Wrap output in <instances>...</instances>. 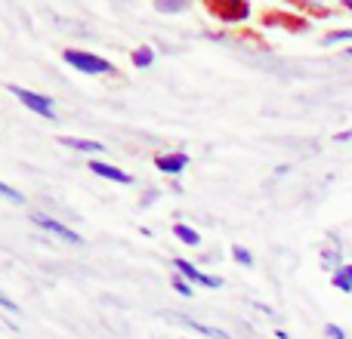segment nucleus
Instances as JSON below:
<instances>
[{
	"label": "nucleus",
	"instance_id": "nucleus-1",
	"mask_svg": "<svg viewBox=\"0 0 352 339\" xmlns=\"http://www.w3.org/2000/svg\"><path fill=\"white\" fill-rule=\"evenodd\" d=\"M62 59H65V65L78 68L80 74H111V71H115L109 59L93 56V53H87V49H65V53H62Z\"/></svg>",
	"mask_w": 352,
	"mask_h": 339
},
{
	"label": "nucleus",
	"instance_id": "nucleus-2",
	"mask_svg": "<svg viewBox=\"0 0 352 339\" xmlns=\"http://www.w3.org/2000/svg\"><path fill=\"white\" fill-rule=\"evenodd\" d=\"M6 90H10L12 96H16L19 102H22L28 111H34V115L47 117V121H56V105H53V99H50V96H41V93H31V90H25V86H19V84H10Z\"/></svg>",
	"mask_w": 352,
	"mask_h": 339
},
{
	"label": "nucleus",
	"instance_id": "nucleus-3",
	"mask_svg": "<svg viewBox=\"0 0 352 339\" xmlns=\"http://www.w3.org/2000/svg\"><path fill=\"white\" fill-rule=\"evenodd\" d=\"M31 222H34L37 229L50 231V235H53V237H59V241L72 244V247H84V237H80L78 231H74V229H68V225H62L59 219L47 216V213H31Z\"/></svg>",
	"mask_w": 352,
	"mask_h": 339
},
{
	"label": "nucleus",
	"instance_id": "nucleus-4",
	"mask_svg": "<svg viewBox=\"0 0 352 339\" xmlns=\"http://www.w3.org/2000/svg\"><path fill=\"white\" fill-rule=\"evenodd\" d=\"M173 266L179 268V274L188 281V284H201V287H207V290H219V287H223V278H213V274L201 272V268L192 266L188 259H173Z\"/></svg>",
	"mask_w": 352,
	"mask_h": 339
},
{
	"label": "nucleus",
	"instance_id": "nucleus-5",
	"mask_svg": "<svg viewBox=\"0 0 352 339\" xmlns=\"http://www.w3.org/2000/svg\"><path fill=\"white\" fill-rule=\"evenodd\" d=\"M207 10H210L217 19H223V22L232 25V22H241V19H248L250 6L241 3V0H235V3H229V6H226V3H210Z\"/></svg>",
	"mask_w": 352,
	"mask_h": 339
},
{
	"label": "nucleus",
	"instance_id": "nucleus-6",
	"mask_svg": "<svg viewBox=\"0 0 352 339\" xmlns=\"http://www.w3.org/2000/svg\"><path fill=\"white\" fill-rule=\"evenodd\" d=\"M188 154L186 152H173V154H158V158H155V167L161 170V173H167V176H179L182 170L188 167Z\"/></svg>",
	"mask_w": 352,
	"mask_h": 339
},
{
	"label": "nucleus",
	"instance_id": "nucleus-7",
	"mask_svg": "<svg viewBox=\"0 0 352 339\" xmlns=\"http://www.w3.org/2000/svg\"><path fill=\"white\" fill-rule=\"evenodd\" d=\"M90 173L102 176V179H109V182H121V185H133V176H130V173H124L121 167H111V164H105V161H90Z\"/></svg>",
	"mask_w": 352,
	"mask_h": 339
},
{
	"label": "nucleus",
	"instance_id": "nucleus-8",
	"mask_svg": "<svg viewBox=\"0 0 352 339\" xmlns=\"http://www.w3.org/2000/svg\"><path fill=\"white\" fill-rule=\"evenodd\" d=\"M59 145L62 148H74V152H80V154H99V152H105L102 142H96V139H78V136H59Z\"/></svg>",
	"mask_w": 352,
	"mask_h": 339
},
{
	"label": "nucleus",
	"instance_id": "nucleus-9",
	"mask_svg": "<svg viewBox=\"0 0 352 339\" xmlns=\"http://www.w3.org/2000/svg\"><path fill=\"white\" fill-rule=\"evenodd\" d=\"M173 318L182 324V327H192V330H198V334H204V336H210V339H232L226 330L210 327V324H201V321H195V318H188V315H173Z\"/></svg>",
	"mask_w": 352,
	"mask_h": 339
},
{
	"label": "nucleus",
	"instance_id": "nucleus-10",
	"mask_svg": "<svg viewBox=\"0 0 352 339\" xmlns=\"http://www.w3.org/2000/svg\"><path fill=\"white\" fill-rule=\"evenodd\" d=\"M318 259H322V268L324 272H331V278H334L337 272H340L346 262H343V253L340 247H322V253H318Z\"/></svg>",
	"mask_w": 352,
	"mask_h": 339
},
{
	"label": "nucleus",
	"instance_id": "nucleus-11",
	"mask_svg": "<svg viewBox=\"0 0 352 339\" xmlns=\"http://www.w3.org/2000/svg\"><path fill=\"white\" fill-rule=\"evenodd\" d=\"M173 235H176V241L188 244V247H198L201 244V235L195 229H188L186 222H173Z\"/></svg>",
	"mask_w": 352,
	"mask_h": 339
},
{
	"label": "nucleus",
	"instance_id": "nucleus-12",
	"mask_svg": "<svg viewBox=\"0 0 352 339\" xmlns=\"http://www.w3.org/2000/svg\"><path fill=\"white\" fill-rule=\"evenodd\" d=\"M331 284H334L337 290H343V293H352V266H343L340 272L331 278Z\"/></svg>",
	"mask_w": 352,
	"mask_h": 339
},
{
	"label": "nucleus",
	"instance_id": "nucleus-13",
	"mask_svg": "<svg viewBox=\"0 0 352 339\" xmlns=\"http://www.w3.org/2000/svg\"><path fill=\"white\" fill-rule=\"evenodd\" d=\"M322 43H324V47H334V43H349V47H352V28H337V31H328Z\"/></svg>",
	"mask_w": 352,
	"mask_h": 339
},
{
	"label": "nucleus",
	"instance_id": "nucleus-14",
	"mask_svg": "<svg viewBox=\"0 0 352 339\" xmlns=\"http://www.w3.org/2000/svg\"><path fill=\"white\" fill-rule=\"evenodd\" d=\"M152 62H155V49H152V47L133 49V65H136V68H148Z\"/></svg>",
	"mask_w": 352,
	"mask_h": 339
},
{
	"label": "nucleus",
	"instance_id": "nucleus-15",
	"mask_svg": "<svg viewBox=\"0 0 352 339\" xmlns=\"http://www.w3.org/2000/svg\"><path fill=\"white\" fill-rule=\"evenodd\" d=\"M155 10L170 16V12H186L188 3H186V0H158V3H155Z\"/></svg>",
	"mask_w": 352,
	"mask_h": 339
},
{
	"label": "nucleus",
	"instance_id": "nucleus-16",
	"mask_svg": "<svg viewBox=\"0 0 352 339\" xmlns=\"http://www.w3.org/2000/svg\"><path fill=\"white\" fill-rule=\"evenodd\" d=\"M0 198L10 200V204H16V207H22V204H25V194H22V191H16L12 185H6V182H0Z\"/></svg>",
	"mask_w": 352,
	"mask_h": 339
},
{
	"label": "nucleus",
	"instance_id": "nucleus-17",
	"mask_svg": "<svg viewBox=\"0 0 352 339\" xmlns=\"http://www.w3.org/2000/svg\"><path fill=\"white\" fill-rule=\"evenodd\" d=\"M170 284H173V290L179 293V296H188V299L195 296V287L188 284V281L182 278V274H173V278H170Z\"/></svg>",
	"mask_w": 352,
	"mask_h": 339
},
{
	"label": "nucleus",
	"instance_id": "nucleus-18",
	"mask_svg": "<svg viewBox=\"0 0 352 339\" xmlns=\"http://www.w3.org/2000/svg\"><path fill=\"white\" fill-rule=\"evenodd\" d=\"M232 259L235 262H241V266H254V253H250L248 247H241V244H235V247H232Z\"/></svg>",
	"mask_w": 352,
	"mask_h": 339
},
{
	"label": "nucleus",
	"instance_id": "nucleus-19",
	"mask_svg": "<svg viewBox=\"0 0 352 339\" xmlns=\"http://www.w3.org/2000/svg\"><path fill=\"white\" fill-rule=\"evenodd\" d=\"M324 336H328V339H346L343 327H337V324H324Z\"/></svg>",
	"mask_w": 352,
	"mask_h": 339
},
{
	"label": "nucleus",
	"instance_id": "nucleus-20",
	"mask_svg": "<svg viewBox=\"0 0 352 339\" xmlns=\"http://www.w3.org/2000/svg\"><path fill=\"white\" fill-rule=\"evenodd\" d=\"M0 309H6V312H19V303H16V299H10L3 290H0Z\"/></svg>",
	"mask_w": 352,
	"mask_h": 339
},
{
	"label": "nucleus",
	"instance_id": "nucleus-21",
	"mask_svg": "<svg viewBox=\"0 0 352 339\" xmlns=\"http://www.w3.org/2000/svg\"><path fill=\"white\" fill-rule=\"evenodd\" d=\"M334 139H337V142H349V139H352V130H340Z\"/></svg>",
	"mask_w": 352,
	"mask_h": 339
},
{
	"label": "nucleus",
	"instance_id": "nucleus-22",
	"mask_svg": "<svg viewBox=\"0 0 352 339\" xmlns=\"http://www.w3.org/2000/svg\"><path fill=\"white\" fill-rule=\"evenodd\" d=\"M254 309H260V312H266V315H269V318H275V312H272V309H269V305H263V303H254Z\"/></svg>",
	"mask_w": 352,
	"mask_h": 339
},
{
	"label": "nucleus",
	"instance_id": "nucleus-23",
	"mask_svg": "<svg viewBox=\"0 0 352 339\" xmlns=\"http://www.w3.org/2000/svg\"><path fill=\"white\" fill-rule=\"evenodd\" d=\"M287 173H291V167H287V164H278V167H275V176H287Z\"/></svg>",
	"mask_w": 352,
	"mask_h": 339
},
{
	"label": "nucleus",
	"instance_id": "nucleus-24",
	"mask_svg": "<svg viewBox=\"0 0 352 339\" xmlns=\"http://www.w3.org/2000/svg\"><path fill=\"white\" fill-rule=\"evenodd\" d=\"M343 6H346V10L352 12V0H343Z\"/></svg>",
	"mask_w": 352,
	"mask_h": 339
},
{
	"label": "nucleus",
	"instance_id": "nucleus-25",
	"mask_svg": "<svg viewBox=\"0 0 352 339\" xmlns=\"http://www.w3.org/2000/svg\"><path fill=\"white\" fill-rule=\"evenodd\" d=\"M343 53H346V56H349V59H352V47H346V49H343Z\"/></svg>",
	"mask_w": 352,
	"mask_h": 339
}]
</instances>
